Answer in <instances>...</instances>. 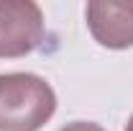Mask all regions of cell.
<instances>
[{
	"label": "cell",
	"instance_id": "obj_4",
	"mask_svg": "<svg viewBox=\"0 0 133 131\" xmlns=\"http://www.w3.org/2000/svg\"><path fill=\"white\" fill-rule=\"evenodd\" d=\"M59 131H105V129L97 126V123H92V121H72V123L62 126Z\"/></svg>",
	"mask_w": 133,
	"mask_h": 131
},
{
	"label": "cell",
	"instance_id": "obj_2",
	"mask_svg": "<svg viewBox=\"0 0 133 131\" xmlns=\"http://www.w3.org/2000/svg\"><path fill=\"white\" fill-rule=\"evenodd\" d=\"M44 39V13L31 0H0V57L31 54Z\"/></svg>",
	"mask_w": 133,
	"mask_h": 131
},
{
	"label": "cell",
	"instance_id": "obj_1",
	"mask_svg": "<svg viewBox=\"0 0 133 131\" xmlns=\"http://www.w3.org/2000/svg\"><path fill=\"white\" fill-rule=\"evenodd\" d=\"M56 111V93L33 72L0 75V131H38Z\"/></svg>",
	"mask_w": 133,
	"mask_h": 131
},
{
	"label": "cell",
	"instance_id": "obj_5",
	"mask_svg": "<svg viewBox=\"0 0 133 131\" xmlns=\"http://www.w3.org/2000/svg\"><path fill=\"white\" fill-rule=\"evenodd\" d=\"M125 131H133V116L128 118V123H125Z\"/></svg>",
	"mask_w": 133,
	"mask_h": 131
},
{
	"label": "cell",
	"instance_id": "obj_3",
	"mask_svg": "<svg viewBox=\"0 0 133 131\" xmlns=\"http://www.w3.org/2000/svg\"><path fill=\"white\" fill-rule=\"evenodd\" d=\"M87 28L92 39L105 49H131L133 46V0H92L84 8Z\"/></svg>",
	"mask_w": 133,
	"mask_h": 131
}]
</instances>
